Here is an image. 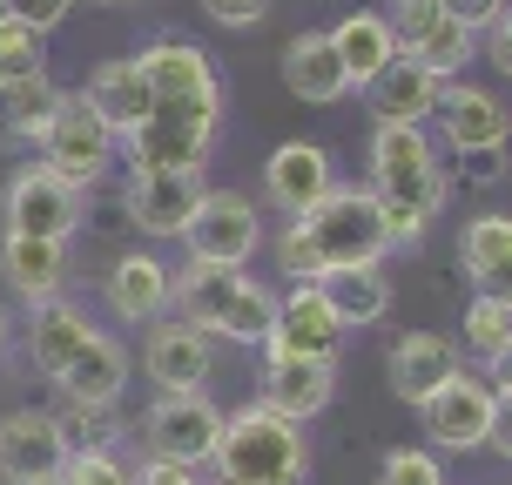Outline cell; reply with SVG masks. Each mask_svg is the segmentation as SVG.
I'll return each mask as SVG.
<instances>
[{"instance_id": "6da1fadb", "label": "cell", "mask_w": 512, "mask_h": 485, "mask_svg": "<svg viewBox=\"0 0 512 485\" xmlns=\"http://www.w3.org/2000/svg\"><path fill=\"white\" fill-rule=\"evenodd\" d=\"M216 485H304L310 479V438L263 405L223 411V432L209 445Z\"/></svg>"}, {"instance_id": "7a4b0ae2", "label": "cell", "mask_w": 512, "mask_h": 485, "mask_svg": "<svg viewBox=\"0 0 512 485\" xmlns=\"http://www.w3.org/2000/svg\"><path fill=\"white\" fill-rule=\"evenodd\" d=\"M371 196L411 209V216H425V223L452 203V176L438 169V142L425 128H405V122L371 128Z\"/></svg>"}, {"instance_id": "3957f363", "label": "cell", "mask_w": 512, "mask_h": 485, "mask_svg": "<svg viewBox=\"0 0 512 485\" xmlns=\"http://www.w3.org/2000/svg\"><path fill=\"white\" fill-rule=\"evenodd\" d=\"M223 128V95H196V102H149V115L128 128L115 149L128 169H203Z\"/></svg>"}, {"instance_id": "277c9868", "label": "cell", "mask_w": 512, "mask_h": 485, "mask_svg": "<svg viewBox=\"0 0 512 485\" xmlns=\"http://www.w3.org/2000/svg\"><path fill=\"white\" fill-rule=\"evenodd\" d=\"M310 256H317V277L324 270H364V263H384V223H378V196L371 189H344L337 182L324 203L297 216Z\"/></svg>"}, {"instance_id": "5b68a950", "label": "cell", "mask_w": 512, "mask_h": 485, "mask_svg": "<svg viewBox=\"0 0 512 485\" xmlns=\"http://www.w3.org/2000/svg\"><path fill=\"white\" fill-rule=\"evenodd\" d=\"M418 418H425V438H432L438 452H479V445L499 438L506 398H499V384H492V378H472V371L459 364V371L418 405Z\"/></svg>"}, {"instance_id": "8992f818", "label": "cell", "mask_w": 512, "mask_h": 485, "mask_svg": "<svg viewBox=\"0 0 512 485\" xmlns=\"http://www.w3.org/2000/svg\"><path fill=\"white\" fill-rule=\"evenodd\" d=\"M182 243H189V263H223V270H243L263 243V216L243 189H203V203L189 209L182 223Z\"/></svg>"}, {"instance_id": "52a82bcc", "label": "cell", "mask_w": 512, "mask_h": 485, "mask_svg": "<svg viewBox=\"0 0 512 485\" xmlns=\"http://www.w3.org/2000/svg\"><path fill=\"white\" fill-rule=\"evenodd\" d=\"M0 223H7V236H48V243H68V236L81 230V189L61 182L48 162H27V169L7 176Z\"/></svg>"}, {"instance_id": "ba28073f", "label": "cell", "mask_w": 512, "mask_h": 485, "mask_svg": "<svg viewBox=\"0 0 512 485\" xmlns=\"http://www.w3.org/2000/svg\"><path fill=\"white\" fill-rule=\"evenodd\" d=\"M41 162H48L61 182H75L81 196H88V189L108 176V162H115V135H108V122L81 102V95H61L54 122L41 128Z\"/></svg>"}, {"instance_id": "9c48e42d", "label": "cell", "mask_w": 512, "mask_h": 485, "mask_svg": "<svg viewBox=\"0 0 512 485\" xmlns=\"http://www.w3.org/2000/svg\"><path fill=\"white\" fill-rule=\"evenodd\" d=\"M216 432H223V411L209 405V391H162L142 411V452L149 459H182L203 472Z\"/></svg>"}, {"instance_id": "30bf717a", "label": "cell", "mask_w": 512, "mask_h": 485, "mask_svg": "<svg viewBox=\"0 0 512 485\" xmlns=\"http://www.w3.org/2000/svg\"><path fill=\"white\" fill-rule=\"evenodd\" d=\"M438 142L452 155H499L506 149V102L492 88H472V81H445L438 88Z\"/></svg>"}, {"instance_id": "8fae6325", "label": "cell", "mask_w": 512, "mask_h": 485, "mask_svg": "<svg viewBox=\"0 0 512 485\" xmlns=\"http://www.w3.org/2000/svg\"><path fill=\"white\" fill-rule=\"evenodd\" d=\"M344 324L324 304L317 283H290V297H277V331L263 337V358H337Z\"/></svg>"}, {"instance_id": "7c38bea8", "label": "cell", "mask_w": 512, "mask_h": 485, "mask_svg": "<svg viewBox=\"0 0 512 485\" xmlns=\"http://www.w3.org/2000/svg\"><path fill=\"white\" fill-rule=\"evenodd\" d=\"M203 169H135L128 176V223L142 236H182L189 209L203 203Z\"/></svg>"}, {"instance_id": "4fadbf2b", "label": "cell", "mask_w": 512, "mask_h": 485, "mask_svg": "<svg viewBox=\"0 0 512 485\" xmlns=\"http://www.w3.org/2000/svg\"><path fill=\"white\" fill-rule=\"evenodd\" d=\"M142 371H149L155 391H203L209 371H216V344H209V331L182 324V317H155L149 344H142Z\"/></svg>"}, {"instance_id": "5bb4252c", "label": "cell", "mask_w": 512, "mask_h": 485, "mask_svg": "<svg viewBox=\"0 0 512 485\" xmlns=\"http://www.w3.org/2000/svg\"><path fill=\"white\" fill-rule=\"evenodd\" d=\"M68 465V445L48 411H7L0 418V485H54Z\"/></svg>"}, {"instance_id": "9a60e30c", "label": "cell", "mask_w": 512, "mask_h": 485, "mask_svg": "<svg viewBox=\"0 0 512 485\" xmlns=\"http://www.w3.org/2000/svg\"><path fill=\"white\" fill-rule=\"evenodd\" d=\"M331 189H337V169H331V149H317V142H283L263 162V196L283 209V223L310 216Z\"/></svg>"}, {"instance_id": "2e32d148", "label": "cell", "mask_w": 512, "mask_h": 485, "mask_svg": "<svg viewBox=\"0 0 512 485\" xmlns=\"http://www.w3.org/2000/svg\"><path fill=\"white\" fill-rule=\"evenodd\" d=\"M331 398H337V358H263V391H256L263 411L310 425L317 411H331Z\"/></svg>"}, {"instance_id": "e0dca14e", "label": "cell", "mask_w": 512, "mask_h": 485, "mask_svg": "<svg viewBox=\"0 0 512 485\" xmlns=\"http://www.w3.org/2000/svg\"><path fill=\"white\" fill-rule=\"evenodd\" d=\"M128 61H135V75H142V88H149V102H196V95H223L216 61H209L196 41L162 34V41H149L142 54H128Z\"/></svg>"}, {"instance_id": "ac0fdd59", "label": "cell", "mask_w": 512, "mask_h": 485, "mask_svg": "<svg viewBox=\"0 0 512 485\" xmlns=\"http://www.w3.org/2000/svg\"><path fill=\"white\" fill-rule=\"evenodd\" d=\"M102 290H108V310H115L122 324H135V331H149L155 317H169V263L149 256V250L115 256Z\"/></svg>"}, {"instance_id": "d6986e66", "label": "cell", "mask_w": 512, "mask_h": 485, "mask_svg": "<svg viewBox=\"0 0 512 485\" xmlns=\"http://www.w3.org/2000/svg\"><path fill=\"white\" fill-rule=\"evenodd\" d=\"M384 371H391V391H398L405 405H425L438 384L459 371V344H452L445 331H405L398 344H391Z\"/></svg>"}, {"instance_id": "ffe728a7", "label": "cell", "mask_w": 512, "mask_h": 485, "mask_svg": "<svg viewBox=\"0 0 512 485\" xmlns=\"http://www.w3.org/2000/svg\"><path fill=\"white\" fill-rule=\"evenodd\" d=\"M283 88L310 108H331L351 95V81H344V61H337L331 34L324 27H310V34H290V48H283Z\"/></svg>"}, {"instance_id": "44dd1931", "label": "cell", "mask_w": 512, "mask_h": 485, "mask_svg": "<svg viewBox=\"0 0 512 485\" xmlns=\"http://www.w3.org/2000/svg\"><path fill=\"white\" fill-rule=\"evenodd\" d=\"M0 277L14 297L27 304H54L61 283H68V243H48V236H0Z\"/></svg>"}, {"instance_id": "7402d4cb", "label": "cell", "mask_w": 512, "mask_h": 485, "mask_svg": "<svg viewBox=\"0 0 512 485\" xmlns=\"http://www.w3.org/2000/svg\"><path fill=\"white\" fill-rule=\"evenodd\" d=\"M236 290H243V270L182 263V270H169V317H182V324H196V331L216 337V324H223V310H230Z\"/></svg>"}, {"instance_id": "603a6c76", "label": "cell", "mask_w": 512, "mask_h": 485, "mask_svg": "<svg viewBox=\"0 0 512 485\" xmlns=\"http://www.w3.org/2000/svg\"><path fill=\"white\" fill-rule=\"evenodd\" d=\"M438 88H445V81L425 75L411 54H391V61H384V75L371 81L364 95H371V115H378V122L425 128V122H432V108H438Z\"/></svg>"}, {"instance_id": "cb8c5ba5", "label": "cell", "mask_w": 512, "mask_h": 485, "mask_svg": "<svg viewBox=\"0 0 512 485\" xmlns=\"http://www.w3.org/2000/svg\"><path fill=\"white\" fill-rule=\"evenodd\" d=\"M88 337H95V324H88L81 304H61V297L54 304H34V317H27V364L41 378H61Z\"/></svg>"}, {"instance_id": "d4e9b609", "label": "cell", "mask_w": 512, "mask_h": 485, "mask_svg": "<svg viewBox=\"0 0 512 485\" xmlns=\"http://www.w3.org/2000/svg\"><path fill=\"white\" fill-rule=\"evenodd\" d=\"M61 398H75V405H122V384H128V351L115 344L108 331H95L88 344L75 351V364L61 371Z\"/></svg>"}, {"instance_id": "484cf974", "label": "cell", "mask_w": 512, "mask_h": 485, "mask_svg": "<svg viewBox=\"0 0 512 485\" xmlns=\"http://www.w3.org/2000/svg\"><path fill=\"white\" fill-rule=\"evenodd\" d=\"M81 102L95 108L108 122V135L122 142L128 128L149 115V88H142V75H135V61H102L95 75H88V88H81Z\"/></svg>"}, {"instance_id": "4316f807", "label": "cell", "mask_w": 512, "mask_h": 485, "mask_svg": "<svg viewBox=\"0 0 512 485\" xmlns=\"http://www.w3.org/2000/svg\"><path fill=\"white\" fill-rule=\"evenodd\" d=\"M317 290H324V304L337 310L344 331H364V324H378L384 310H391V277H384L378 263H364V270H324Z\"/></svg>"}, {"instance_id": "83f0119b", "label": "cell", "mask_w": 512, "mask_h": 485, "mask_svg": "<svg viewBox=\"0 0 512 485\" xmlns=\"http://www.w3.org/2000/svg\"><path fill=\"white\" fill-rule=\"evenodd\" d=\"M331 34L337 61H344V81L351 88H371V81L384 75V61L398 54V41H391V27L378 21V14H344L337 27H324Z\"/></svg>"}, {"instance_id": "f1b7e54d", "label": "cell", "mask_w": 512, "mask_h": 485, "mask_svg": "<svg viewBox=\"0 0 512 485\" xmlns=\"http://www.w3.org/2000/svg\"><path fill=\"white\" fill-rule=\"evenodd\" d=\"M459 263H465V277L479 283V290H499V277L512 270V216L479 209V216L465 223V236H459Z\"/></svg>"}, {"instance_id": "f546056e", "label": "cell", "mask_w": 512, "mask_h": 485, "mask_svg": "<svg viewBox=\"0 0 512 485\" xmlns=\"http://www.w3.org/2000/svg\"><path fill=\"white\" fill-rule=\"evenodd\" d=\"M54 108H61V88L48 81V68L0 88V122H7V135H14V142H41V128L54 122Z\"/></svg>"}, {"instance_id": "4dcf8cb0", "label": "cell", "mask_w": 512, "mask_h": 485, "mask_svg": "<svg viewBox=\"0 0 512 485\" xmlns=\"http://www.w3.org/2000/svg\"><path fill=\"white\" fill-rule=\"evenodd\" d=\"M48 418H54V432H61L68 452H115V445L128 438V425H122L115 405H75V398H61Z\"/></svg>"}, {"instance_id": "1f68e13d", "label": "cell", "mask_w": 512, "mask_h": 485, "mask_svg": "<svg viewBox=\"0 0 512 485\" xmlns=\"http://www.w3.org/2000/svg\"><path fill=\"white\" fill-rule=\"evenodd\" d=\"M465 351L486 364V371H506L512 358V304L499 290H479L472 310H465Z\"/></svg>"}, {"instance_id": "d6a6232c", "label": "cell", "mask_w": 512, "mask_h": 485, "mask_svg": "<svg viewBox=\"0 0 512 485\" xmlns=\"http://www.w3.org/2000/svg\"><path fill=\"white\" fill-rule=\"evenodd\" d=\"M425 75H438V81H459L465 75V61H479V34L459 21V14H438V27L418 41V48H405Z\"/></svg>"}, {"instance_id": "836d02e7", "label": "cell", "mask_w": 512, "mask_h": 485, "mask_svg": "<svg viewBox=\"0 0 512 485\" xmlns=\"http://www.w3.org/2000/svg\"><path fill=\"white\" fill-rule=\"evenodd\" d=\"M270 331H277V290H270V283H256V277H243V290L230 297L216 337H230V344H263Z\"/></svg>"}, {"instance_id": "e575fe53", "label": "cell", "mask_w": 512, "mask_h": 485, "mask_svg": "<svg viewBox=\"0 0 512 485\" xmlns=\"http://www.w3.org/2000/svg\"><path fill=\"white\" fill-rule=\"evenodd\" d=\"M41 61H48L41 34H27L21 21H0V88H7V81L41 75Z\"/></svg>"}, {"instance_id": "d590c367", "label": "cell", "mask_w": 512, "mask_h": 485, "mask_svg": "<svg viewBox=\"0 0 512 485\" xmlns=\"http://www.w3.org/2000/svg\"><path fill=\"white\" fill-rule=\"evenodd\" d=\"M438 14H445L438 0H384L378 21L391 27V41H398V54H405V48H418V41H425V34L438 27Z\"/></svg>"}, {"instance_id": "8d00e7d4", "label": "cell", "mask_w": 512, "mask_h": 485, "mask_svg": "<svg viewBox=\"0 0 512 485\" xmlns=\"http://www.w3.org/2000/svg\"><path fill=\"white\" fill-rule=\"evenodd\" d=\"M378 485H445V465H438V452L398 445V452H384V479Z\"/></svg>"}, {"instance_id": "74e56055", "label": "cell", "mask_w": 512, "mask_h": 485, "mask_svg": "<svg viewBox=\"0 0 512 485\" xmlns=\"http://www.w3.org/2000/svg\"><path fill=\"white\" fill-rule=\"evenodd\" d=\"M61 485H128V465L122 452H68Z\"/></svg>"}, {"instance_id": "f35d334b", "label": "cell", "mask_w": 512, "mask_h": 485, "mask_svg": "<svg viewBox=\"0 0 512 485\" xmlns=\"http://www.w3.org/2000/svg\"><path fill=\"white\" fill-rule=\"evenodd\" d=\"M7 14H14V21H21L27 34H41V41H48L54 27L75 14V0H7Z\"/></svg>"}, {"instance_id": "ab89813d", "label": "cell", "mask_w": 512, "mask_h": 485, "mask_svg": "<svg viewBox=\"0 0 512 485\" xmlns=\"http://www.w3.org/2000/svg\"><path fill=\"white\" fill-rule=\"evenodd\" d=\"M216 27H256L263 14H270V0H196Z\"/></svg>"}, {"instance_id": "60d3db41", "label": "cell", "mask_w": 512, "mask_h": 485, "mask_svg": "<svg viewBox=\"0 0 512 485\" xmlns=\"http://www.w3.org/2000/svg\"><path fill=\"white\" fill-rule=\"evenodd\" d=\"M128 485H196V465H182V459H142Z\"/></svg>"}, {"instance_id": "b9f144b4", "label": "cell", "mask_w": 512, "mask_h": 485, "mask_svg": "<svg viewBox=\"0 0 512 485\" xmlns=\"http://www.w3.org/2000/svg\"><path fill=\"white\" fill-rule=\"evenodd\" d=\"M452 14H459L472 34H486V27L506 21V0H452Z\"/></svg>"}, {"instance_id": "7bdbcfd3", "label": "cell", "mask_w": 512, "mask_h": 485, "mask_svg": "<svg viewBox=\"0 0 512 485\" xmlns=\"http://www.w3.org/2000/svg\"><path fill=\"white\" fill-rule=\"evenodd\" d=\"M14 351V324H7V310H0V358Z\"/></svg>"}, {"instance_id": "ee69618b", "label": "cell", "mask_w": 512, "mask_h": 485, "mask_svg": "<svg viewBox=\"0 0 512 485\" xmlns=\"http://www.w3.org/2000/svg\"><path fill=\"white\" fill-rule=\"evenodd\" d=\"M95 7H142V0H95Z\"/></svg>"}, {"instance_id": "f6af8a7d", "label": "cell", "mask_w": 512, "mask_h": 485, "mask_svg": "<svg viewBox=\"0 0 512 485\" xmlns=\"http://www.w3.org/2000/svg\"><path fill=\"white\" fill-rule=\"evenodd\" d=\"M0 21H14V14H7V0H0Z\"/></svg>"}, {"instance_id": "bcb514c9", "label": "cell", "mask_w": 512, "mask_h": 485, "mask_svg": "<svg viewBox=\"0 0 512 485\" xmlns=\"http://www.w3.org/2000/svg\"><path fill=\"white\" fill-rule=\"evenodd\" d=\"M438 7H445V14H452V0H438Z\"/></svg>"}, {"instance_id": "7dc6e473", "label": "cell", "mask_w": 512, "mask_h": 485, "mask_svg": "<svg viewBox=\"0 0 512 485\" xmlns=\"http://www.w3.org/2000/svg\"><path fill=\"white\" fill-rule=\"evenodd\" d=\"M54 485H61V479H54Z\"/></svg>"}, {"instance_id": "c3c4849f", "label": "cell", "mask_w": 512, "mask_h": 485, "mask_svg": "<svg viewBox=\"0 0 512 485\" xmlns=\"http://www.w3.org/2000/svg\"><path fill=\"white\" fill-rule=\"evenodd\" d=\"M196 485H203V479H196Z\"/></svg>"}]
</instances>
